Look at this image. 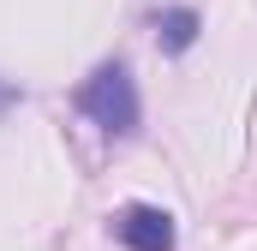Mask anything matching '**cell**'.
<instances>
[{
	"instance_id": "1",
	"label": "cell",
	"mask_w": 257,
	"mask_h": 251,
	"mask_svg": "<svg viewBox=\"0 0 257 251\" xmlns=\"http://www.w3.org/2000/svg\"><path fill=\"white\" fill-rule=\"evenodd\" d=\"M78 114H90V120L102 126V132H114V138H132L138 132V84H132V72L120 60H102L78 84Z\"/></svg>"
},
{
	"instance_id": "2",
	"label": "cell",
	"mask_w": 257,
	"mask_h": 251,
	"mask_svg": "<svg viewBox=\"0 0 257 251\" xmlns=\"http://www.w3.org/2000/svg\"><path fill=\"white\" fill-rule=\"evenodd\" d=\"M114 239L126 251H174V215L162 203H126L114 215Z\"/></svg>"
},
{
	"instance_id": "3",
	"label": "cell",
	"mask_w": 257,
	"mask_h": 251,
	"mask_svg": "<svg viewBox=\"0 0 257 251\" xmlns=\"http://www.w3.org/2000/svg\"><path fill=\"white\" fill-rule=\"evenodd\" d=\"M197 30H203V18H197L192 6H162V12H156V42H162V54H186L197 42Z\"/></svg>"
},
{
	"instance_id": "4",
	"label": "cell",
	"mask_w": 257,
	"mask_h": 251,
	"mask_svg": "<svg viewBox=\"0 0 257 251\" xmlns=\"http://www.w3.org/2000/svg\"><path fill=\"white\" fill-rule=\"evenodd\" d=\"M6 108H18V90L12 84H0V120H6Z\"/></svg>"
}]
</instances>
